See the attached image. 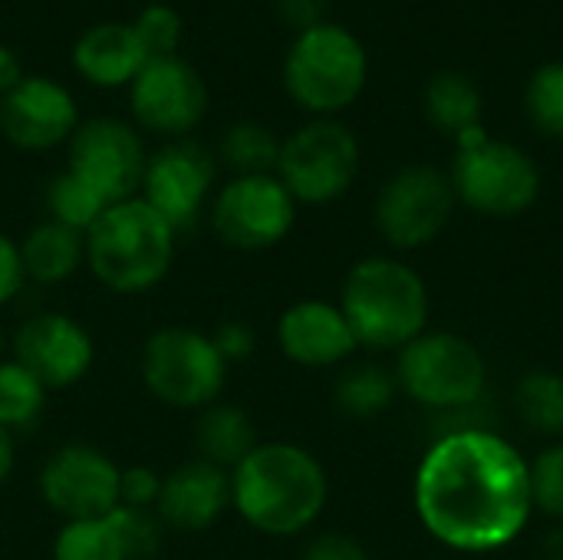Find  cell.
Segmentation results:
<instances>
[{
  "instance_id": "277c9868",
  "label": "cell",
  "mask_w": 563,
  "mask_h": 560,
  "mask_svg": "<svg viewBox=\"0 0 563 560\" xmlns=\"http://www.w3.org/2000/svg\"><path fill=\"white\" fill-rule=\"evenodd\" d=\"M340 310L360 347L399 353L426 333L432 300L422 274L399 257L369 254L356 261L340 287Z\"/></svg>"
},
{
  "instance_id": "4316f807",
  "label": "cell",
  "mask_w": 563,
  "mask_h": 560,
  "mask_svg": "<svg viewBox=\"0 0 563 560\" xmlns=\"http://www.w3.org/2000/svg\"><path fill=\"white\" fill-rule=\"evenodd\" d=\"M214 158L231 175H271V172H277L280 139L274 135V129H267L254 119H244L221 132Z\"/></svg>"
},
{
  "instance_id": "8d00e7d4",
  "label": "cell",
  "mask_w": 563,
  "mask_h": 560,
  "mask_svg": "<svg viewBox=\"0 0 563 560\" xmlns=\"http://www.w3.org/2000/svg\"><path fill=\"white\" fill-rule=\"evenodd\" d=\"M300 560H369V551L343 531H323L307 541Z\"/></svg>"
},
{
  "instance_id": "5bb4252c",
  "label": "cell",
  "mask_w": 563,
  "mask_h": 560,
  "mask_svg": "<svg viewBox=\"0 0 563 560\" xmlns=\"http://www.w3.org/2000/svg\"><path fill=\"white\" fill-rule=\"evenodd\" d=\"M218 191V158L198 139H175L148 152L139 198L148 201L178 234L191 231Z\"/></svg>"
},
{
  "instance_id": "d6986e66",
  "label": "cell",
  "mask_w": 563,
  "mask_h": 560,
  "mask_svg": "<svg viewBox=\"0 0 563 560\" xmlns=\"http://www.w3.org/2000/svg\"><path fill=\"white\" fill-rule=\"evenodd\" d=\"M231 512V472L191 459L165 472L155 515L168 531L205 535Z\"/></svg>"
},
{
  "instance_id": "6da1fadb",
  "label": "cell",
  "mask_w": 563,
  "mask_h": 560,
  "mask_svg": "<svg viewBox=\"0 0 563 560\" xmlns=\"http://www.w3.org/2000/svg\"><path fill=\"white\" fill-rule=\"evenodd\" d=\"M422 528L462 554L501 551L534 515L528 459L495 429L435 436L412 479Z\"/></svg>"
},
{
  "instance_id": "f35d334b",
  "label": "cell",
  "mask_w": 563,
  "mask_h": 560,
  "mask_svg": "<svg viewBox=\"0 0 563 560\" xmlns=\"http://www.w3.org/2000/svg\"><path fill=\"white\" fill-rule=\"evenodd\" d=\"M23 76H26V73H23L20 56H16L7 43H0V96H7Z\"/></svg>"
},
{
  "instance_id": "603a6c76",
  "label": "cell",
  "mask_w": 563,
  "mask_h": 560,
  "mask_svg": "<svg viewBox=\"0 0 563 560\" xmlns=\"http://www.w3.org/2000/svg\"><path fill=\"white\" fill-rule=\"evenodd\" d=\"M482 109L485 102L478 86L455 69L435 73L426 86V119L452 139L482 125Z\"/></svg>"
},
{
  "instance_id": "cb8c5ba5",
  "label": "cell",
  "mask_w": 563,
  "mask_h": 560,
  "mask_svg": "<svg viewBox=\"0 0 563 560\" xmlns=\"http://www.w3.org/2000/svg\"><path fill=\"white\" fill-rule=\"evenodd\" d=\"M399 393L396 373L379 363H346L333 383V403L350 419H376L383 416Z\"/></svg>"
},
{
  "instance_id": "484cf974",
  "label": "cell",
  "mask_w": 563,
  "mask_h": 560,
  "mask_svg": "<svg viewBox=\"0 0 563 560\" xmlns=\"http://www.w3.org/2000/svg\"><path fill=\"white\" fill-rule=\"evenodd\" d=\"M518 419L544 439H563V376L558 370H528L515 386Z\"/></svg>"
},
{
  "instance_id": "60d3db41",
  "label": "cell",
  "mask_w": 563,
  "mask_h": 560,
  "mask_svg": "<svg viewBox=\"0 0 563 560\" xmlns=\"http://www.w3.org/2000/svg\"><path fill=\"white\" fill-rule=\"evenodd\" d=\"M544 551H548V560H563V531H554V535L548 538Z\"/></svg>"
},
{
  "instance_id": "3957f363",
  "label": "cell",
  "mask_w": 563,
  "mask_h": 560,
  "mask_svg": "<svg viewBox=\"0 0 563 560\" xmlns=\"http://www.w3.org/2000/svg\"><path fill=\"white\" fill-rule=\"evenodd\" d=\"M86 238V271L119 297H142L165 284L178 254V231L139 195L109 205Z\"/></svg>"
},
{
  "instance_id": "74e56055",
  "label": "cell",
  "mask_w": 563,
  "mask_h": 560,
  "mask_svg": "<svg viewBox=\"0 0 563 560\" xmlns=\"http://www.w3.org/2000/svg\"><path fill=\"white\" fill-rule=\"evenodd\" d=\"M280 23H287L290 30L303 33L317 23H327V10L330 0H274Z\"/></svg>"
},
{
  "instance_id": "9c48e42d",
  "label": "cell",
  "mask_w": 563,
  "mask_h": 560,
  "mask_svg": "<svg viewBox=\"0 0 563 560\" xmlns=\"http://www.w3.org/2000/svg\"><path fill=\"white\" fill-rule=\"evenodd\" d=\"M274 175L297 205H333L360 175V142L340 119H310L280 139Z\"/></svg>"
},
{
  "instance_id": "1f68e13d",
  "label": "cell",
  "mask_w": 563,
  "mask_h": 560,
  "mask_svg": "<svg viewBox=\"0 0 563 560\" xmlns=\"http://www.w3.org/2000/svg\"><path fill=\"white\" fill-rule=\"evenodd\" d=\"M132 30L142 40L148 56H175L185 36L181 13L172 3H145L132 17Z\"/></svg>"
},
{
  "instance_id": "ba28073f",
  "label": "cell",
  "mask_w": 563,
  "mask_h": 560,
  "mask_svg": "<svg viewBox=\"0 0 563 560\" xmlns=\"http://www.w3.org/2000/svg\"><path fill=\"white\" fill-rule=\"evenodd\" d=\"M399 393L432 413H455L478 406L488 386V363L482 350L452 330H426L396 356Z\"/></svg>"
},
{
  "instance_id": "e575fe53",
  "label": "cell",
  "mask_w": 563,
  "mask_h": 560,
  "mask_svg": "<svg viewBox=\"0 0 563 560\" xmlns=\"http://www.w3.org/2000/svg\"><path fill=\"white\" fill-rule=\"evenodd\" d=\"M211 340H214V347H218V353L224 356L228 366L251 360L254 350H257V333L244 320H224V323H218L211 330Z\"/></svg>"
},
{
  "instance_id": "83f0119b",
  "label": "cell",
  "mask_w": 563,
  "mask_h": 560,
  "mask_svg": "<svg viewBox=\"0 0 563 560\" xmlns=\"http://www.w3.org/2000/svg\"><path fill=\"white\" fill-rule=\"evenodd\" d=\"M43 208H46V218L66 224V228H76V231H89L92 221L109 208L92 188H86L76 175H69L66 168L56 172L46 188H43Z\"/></svg>"
},
{
  "instance_id": "ffe728a7",
  "label": "cell",
  "mask_w": 563,
  "mask_h": 560,
  "mask_svg": "<svg viewBox=\"0 0 563 560\" xmlns=\"http://www.w3.org/2000/svg\"><path fill=\"white\" fill-rule=\"evenodd\" d=\"M152 56L135 36L132 23L106 20L82 30L69 50L73 73L96 89H129Z\"/></svg>"
},
{
  "instance_id": "4fadbf2b",
  "label": "cell",
  "mask_w": 563,
  "mask_h": 560,
  "mask_svg": "<svg viewBox=\"0 0 563 560\" xmlns=\"http://www.w3.org/2000/svg\"><path fill=\"white\" fill-rule=\"evenodd\" d=\"M145 158L142 132L119 116H89L66 142V172L92 188L106 205L139 195Z\"/></svg>"
},
{
  "instance_id": "2e32d148",
  "label": "cell",
  "mask_w": 563,
  "mask_h": 560,
  "mask_svg": "<svg viewBox=\"0 0 563 560\" xmlns=\"http://www.w3.org/2000/svg\"><path fill=\"white\" fill-rule=\"evenodd\" d=\"M10 356L49 393L79 386L96 366L92 333L66 310H36L10 337Z\"/></svg>"
},
{
  "instance_id": "5b68a950",
  "label": "cell",
  "mask_w": 563,
  "mask_h": 560,
  "mask_svg": "<svg viewBox=\"0 0 563 560\" xmlns=\"http://www.w3.org/2000/svg\"><path fill=\"white\" fill-rule=\"evenodd\" d=\"M280 79L294 106L313 119H336L363 96L369 79V53L353 30L327 20L294 36Z\"/></svg>"
},
{
  "instance_id": "7c38bea8",
  "label": "cell",
  "mask_w": 563,
  "mask_h": 560,
  "mask_svg": "<svg viewBox=\"0 0 563 560\" xmlns=\"http://www.w3.org/2000/svg\"><path fill=\"white\" fill-rule=\"evenodd\" d=\"M132 125L139 132H152L165 142L191 139V132L205 122L211 92L201 73L185 56H152L142 73L125 89Z\"/></svg>"
},
{
  "instance_id": "30bf717a",
  "label": "cell",
  "mask_w": 563,
  "mask_h": 560,
  "mask_svg": "<svg viewBox=\"0 0 563 560\" xmlns=\"http://www.w3.org/2000/svg\"><path fill=\"white\" fill-rule=\"evenodd\" d=\"M297 211L300 205L271 172L231 175L228 182H221L205 218L224 248L261 254L290 238V231L297 228Z\"/></svg>"
},
{
  "instance_id": "d6a6232c",
  "label": "cell",
  "mask_w": 563,
  "mask_h": 560,
  "mask_svg": "<svg viewBox=\"0 0 563 560\" xmlns=\"http://www.w3.org/2000/svg\"><path fill=\"white\" fill-rule=\"evenodd\" d=\"M528 472L534 512L563 521V439L551 442L534 462H528Z\"/></svg>"
},
{
  "instance_id": "d590c367",
  "label": "cell",
  "mask_w": 563,
  "mask_h": 560,
  "mask_svg": "<svg viewBox=\"0 0 563 560\" xmlns=\"http://www.w3.org/2000/svg\"><path fill=\"white\" fill-rule=\"evenodd\" d=\"M23 290H26V271L20 257V241L0 231V310L20 300Z\"/></svg>"
},
{
  "instance_id": "f546056e",
  "label": "cell",
  "mask_w": 563,
  "mask_h": 560,
  "mask_svg": "<svg viewBox=\"0 0 563 560\" xmlns=\"http://www.w3.org/2000/svg\"><path fill=\"white\" fill-rule=\"evenodd\" d=\"M525 112L541 135L563 142V59L531 73L525 86Z\"/></svg>"
},
{
  "instance_id": "9a60e30c",
  "label": "cell",
  "mask_w": 563,
  "mask_h": 560,
  "mask_svg": "<svg viewBox=\"0 0 563 560\" xmlns=\"http://www.w3.org/2000/svg\"><path fill=\"white\" fill-rule=\"evenodd\" d=\"M119 475L122 469L106 449L66 442L40 465L36 492L59 521H92L119 508Z\"/></svg>"
},
{
  "instance_id": "44dd1931",
  "label": "cell",
  "mask_w": 563,
  "mask_h": 560,
  "mask_svg": "<svg viewBox=\"0 0 563 560\" xmlns=\"http://www.w3.org/2000/svg\"><path fill=\"white\" fill-rule=\"evenodd\" d=\"M20 257L26 284L59 287L86 267V238L76 228L43 218L20 238Z\"/></svg>"
},
{
  "instance_id": "b9f144b4",
  "label": "cell",
  "mask_w": 563,
  "mask_h": 560,
  "mask_svg": "<svg viewBox=\"0 0 563 560\" xmlns=\"http://www.w3.org/2000/svg\"><path fill=\"white\" fill-rule=\"evenodd\" d=\"M3 356H10V337H7V330H3V323H0V360Z\"/></svg>"
},
{
  "instance_id": "836d02e7",
  "label": "cell",
  "mask_w": 563,
  "mask_h": 560,
  "mask_svg": "<svg viewBox=\"0 0 563 560\" xmlns=\"http://www.w3.org/2000/svg\"><path fill=\"white\" fill-rule=\"evenodd\" d=\"M162 472H155L152 465H129L119 475V505L129 508H145L155 512L158 495H162Z\"/></svg>"
},
{
  "instance_id": "ac0fdd59",
  "label": "cell",
  "mask_w": 563,
  "mask_h": 560,
  "mask_svg": "<svg viewBox=\"0 0 563 560\" xmlns=\"http://www.w3.org/2000/svg\"><path fill=\"white\" fill-rule=\"evenodd\" d=\"M274 340H277V350L284 353V360H290L294 366H303V370L346 366L353 360V353L360 350L340 304L317 300V297L290 304L277 317Z\"/></svg>"
},
{
  "instance_id": "7402d4cb",
  "label": "cell",
  "mask_w": 563,
  "mask_h": 560,
  "mask_svg": "<svg viewBox=\"0 0 563 560\" xmlns=\"http://www.w3.org/2000/svg\"><path fill=\"white\" fill-rule=\"evenodd\" d=\"M257 429L251 416L241 406L231 403H214L198 413L195 419V449L198 459L218 465V469H234L254 446H257Z\"/></svg>"
},
{
  "instance_id": "4dcf8cb0",
  "label": "cell",
  "mask_w": 563,
  "mask_h": 560,
  "mask_svg": "<svg viewBox=\"0 0 563 560\" xmlns=\"http://www.w3.org/2000/svg\"><path fill=\"white\" fill-rule=\"evenodd\" d=\"M125 551L129 560H152L162 551V541H165V525L155 512H145V508H129V505H119L109 518H106Z\"/></svg>"
},
{
  "instance_id": "8fae6325",
  "label": "cell",
  "mask_w": 563,
  "mask_h": 560,
  "mask_svg": "<svg viewBox=\"0 0 563 560\" xmlns=\"http://www.w3.org/2000/svg\"><path fill=\"white\" fill-rule=\"evenodd\" d=\"M455 188L449 172L416 162L396 168L373 205V224L393 251H419L432 244L455 215Z\"/></svg>"
},
{
  "instance_id": "7a4b0ae2",
  "label": "cell",
  "mask_w": 563,
  "mask_h": 560,
  "mask_svg": "<svg viewBox=\"0 0 563 560\" xmlns=\"http://www.w3.org/2000/svg\"><path fill=\"white\" fill-rule=\"evenodd\" d=\"M330 502L323 462L297 442H257L231 469V512L264 538L310 531Z\"/></svg>"
},
{
  "instance_id": "8992f818",
  "label": "cell",
  "mask_w": 563,
  "mask_h": 560,
  "mask_svg": "<svg viewBox=\"0 0 563 560\" xmlns=\"http://www.w3.org/2000/svg\"><path fill=\"white\" fill-rule=\"evenodd\" d=\"M452 162V188L459 205L485 218H518L541 198V168L515 142L492 139L485 125L462 132Z\"/></svg>"
},
{
  "instance_id": "e0dca14e",
  "label": "cell",
  "mask_w": 563,
  "mask_h": 560,
  "mask_svg": "<svg viewBox=\"0 0 563 560\" xmlns=\"http://www.w3.org/2000/svg\"><path fill=\"white\" fill-rule=\"evenodd\" d=\"M82 122L79 102L69 86L53 76H23L0 96V135L20 152H49L73 139Z\"/></svg>"
},
{
  "instance_id": "52a82bcc",
  "label": "cell",
  "mask_w": 563,
  "mask_h": 560,
  "mask_svg": "<svg viewBox=\"0 0 563 560\" xmlns=\"http://www.w3.org/2000/svg\"><path fill=\"white\" fill-rule=\"evenodd\" d=\"M228 370L231 366L218 353L211 333L181 323L148 333L139 353V376L145 393L175 413H201L221 403Z\"/></svg>"
},
{
  "instance_id": "f1b7e54d",
  "label": "cell",
  "mask_w": 563,
  "mask_h": 560,
  "mask_svg": "<svg viewBox=\"0 0 563 560\" xmlns=\"http://www.w3.org/2000/svg\"><path fill=\"white\" fill-rule=\"evenodd\" d=\"M49 560H129L106 518L63 521L53 535Z\"/></svg>"
},
{
  "instance_id": "ab89813d",
  "label": "cell",
  "mask_w": 563,
  "mask_h": 560,
  "mask_svg": "<svg viewBox=\"0 0 563 560\" xmlns=\"http://www.w3.org/2000/svg\"><path fill=\"white\" fill-rule=\"evenodd\" d=\"M13 469H16V436L0 429V492L13 479Z\"/></svg>"
},
{
  "instance_id": "d4e9b609",
  "label": "cell",
  "mask_w": 563,
  "mask_h": 560,
  "mask_svg": "<svg viewBox=\"0 0 563 560\" xmlns=\"http://www.w3.org/2000/svg\"><path fill=\"white\" fill-rule=\"evenodd\" d=\"M49 389L13 356L0 360V429L10 436L33 432L46 413Z\"/></svg>"
}]
</instances>
